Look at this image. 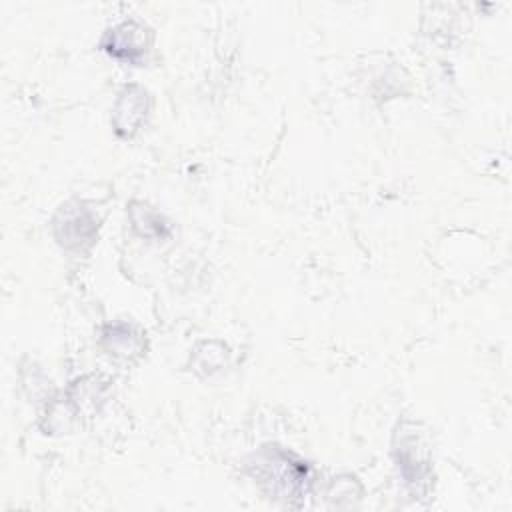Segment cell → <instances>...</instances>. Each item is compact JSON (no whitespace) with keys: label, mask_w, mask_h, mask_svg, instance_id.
Listing matches in <instances>:
<instances>
[{"label":"cell","mask_w":512,"mask_h":512,"mask_svg":"<svg viewBox=\"0 0 512 512\" xmlns=\"http://www.w3.org/2000/svg\"><path fill=\"white\" fill-rule=\"evenodd\" d=\"M254 476L258 482H266L276 498H284L286 502H292V498H300V494L306 492V466L280 450H274L272 454L256 460Z\"/></svg>","instance_id":"6da1fadb"},{"label":"cell","mask_w":512,"mask_h":512,"mask_svg":"<svg viewBox=\"0 0 512 512\" xmlns=\"http://www.w3.org/2000/svg\"><path fill=\"white\" fill-rule=\"evenodd\" d=\"M110 54L116 58L138 64L146 54V30L134 22H126L114 30H110V42L104 44Z\"/></svg>","instance_id":"7a4b0ae2"},{"label":"cell","mask_w":512,"mask_h":512,"mask_svg":"<svg viewBox=\"0 0 512 512\" xmlns=\"http://www.w3.org/2000/svg\"><path fill=\"white\" fill-rule=\"evenodd\" d=\"M146 92L138 86H126L114 108V128L120 136H130L146 116Z\"/></svg>","instance_id":"3957f363"}]
</instances>
